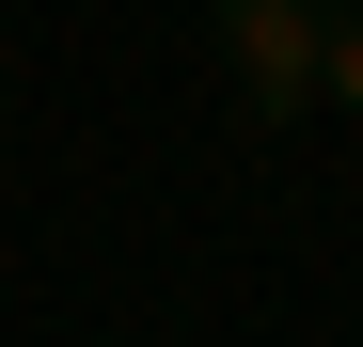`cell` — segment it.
<instances>
[{"instance_id": "obj_1", "label": "cell", "mask_w": 363, "mask_h": 347, "mask_svg": "<svg viewBox=\"0 0 363 347\" xmlns=\"http://www.w3.org/2000/svg\"><path fill=\"white\" fill-rule=\"evenodd\" d=\"M347 0H206V32H221V79L253 127H300L316 110V47H332Z\"/></svg>"}, {"instance_id": "obj_2", "label": "cell", "mask_w": 363, "mask_h": 347, "mask_svg": "<svg viewBox=\"0 0 363 347\" xmlns=\"http://www.w3.org/2000/svg\"><path fill=\"white\" fill-rule=\"evenodd\" d=\"M316 110H363V16H332V47H316Z\"/></svg>"}]
</instances>
